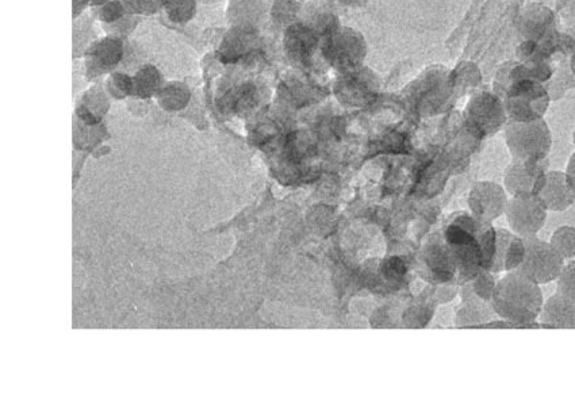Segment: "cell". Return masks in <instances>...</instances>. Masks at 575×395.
I'll use <instances>...</instances> for the list:
<instances>
[{"label": "cell", "mask_w": 575, "mask_h": 395, "mask_svg": "<svg viewBox=\"0 0 575 395\" xmlns=\"http://www.w3.org/2000/svg\"><path fill=\"white\" fill-rule=\"evenodd\" d=\"M557 281V293L575 301V260L563 267Z\"/></svg>", "instance_id": "13"}, {"label": "cell", "mask_w": 575, "mask_h": 395, "mask_svg": "<svg viewBox=\"0 0 575 395\" xmlns=\"http://www.w3.org/2000/svg\"><path fill=\"white\" fill-rule=\"evenodd\" d=\"M508 145L516 160H546L551 149L550 129L543 120L516 122L509 126Z\"/></svg>", "instance_id": "3"}, {"label": "cell", "mask_w": 575, "mask_h": 395, "mask_svg": "<svg viewBox=\"0 0 575 395\" xmlns=\"http://www.w3.org/2000/svg\"><path fill=\"white\" fill-rule=\"evenodd\" d=\"M524 244V260L516 271L538 285L557 281L565 267V259L559 255L557 249L536 236L527 237L524 239Z\"/></svg>", "instance_id": "2"}, {"label": "cell", "mask_w": 575, "mask_h": 395, "mask_svg": "<svg viewBox=\"0 0 575 395\" xmlns=\"http://www.w3.org/2000/svg\"><path fill=\"white\" fill-rule=\"evenodd\" d=\"M383 274L387 279H398L405 275L406 267L404 262L400 259H390L383 264Z\"/></svg>", "instance_id": "15"}, {"label": "cell", "mask_w": 575, "mask_h": 395, "mask_svg": "<svg viewBox=\"0 0 575 395\" xmlns=\"http://www.w3.org/2000/svg\"><path fill=\"white\" fill-rule=\"evenodd\" d=\"M548 107V94L534 80H521L509 95L508 110L516 122L542 120Z\"/></svg>", "instance_id": "5"}, {"label": "cell", "mask_w": 575, "mask_h": 395, "mask_svg": "<svg viewBox=\"0 0 575 395\" xmlns=\"http://www.w3.org/2000/svg\"><path fill=\"white\" fill-rule=\"evenodd\" d=\"M550 244L557 249L559 255L565 260L575 258V228L574 226H561L552 233Z\"/></svg>", "instance_id": "12"}, {"label": "cell", "mask_w": 575, "mask_h": 395, "mask_svg": "<svg viewBox=\"0 0 575 395\" xmlns=\"http://www.w3.org/2000/svg\"><path fill=\"white\" fill-rule=\"evenodd\" d=\"M525 244L523 237L509 230L500 229L496 232V252L490 271H516L523 263Z\"/></svg>", "instance_id": "9"}, {"label": "cell", "mask_w": 575, "mask_h": 395, "mask_svg": "<svg viewBox=\"0 0 575 395\" xmlns=\"http://www.w3.org/2000/svg\"><path fill=\"white\" fill-rule=\"evenodd\" d=\"M547 159L543 161H513L505 172V189L512 197L539 195L547 176Z\"/></svg>", "instance_id": "6"}, {"label": "cell", "mask_w": 575, "mask_h": 395, "mask_svg": "<svg viewBox=\"0 0 575 395\" xmlns=\"http://www.w3.org/2000/svg\"><path fill=\"white\" fill-rule=\"evenodd\" d=\"M548 212L561 213L570 209L575 202V189L566 172L548 171L546 183L540 191Z\"/></svg>", "instance_id": "8"}, {"label": "cell", "mask_w": 575, "mask_h": 395, "mask_svg": "<svg viewBox=\"0 0 575 395\" xmlns=\"http://www.w3.org/2000/svg\"><path fill=\"white\" fill-rule=\"evenodd\" d=\"M539 318L543 327L575 329V301L555 293L544 302Z\"/></svg>", "instance_id": "10"}, {"label": "cell", "mask_w": 575, "mask_h": 395, "mask_svg": "<svg viewBox=\"0 0 575 395\" xmlns=\"http://www.w3.org/2000/svg\"><path fill=\"white\" fill-rule=\"evenodd\" d=\"M505 190L496 183L482 182L471 190L469 205L474 217L490 222L500 217L508 206Z\"/></svg>", "instance_id": "7"}, {"label": "cell", "mask_w": 575, "mask_h": 395, "mask_svg": "<svg viewBox=\"0 0 575 395\" xmlns=\"http://www.w3.org/2000/svg\"><path fill=\"white\" fill-rule=\"evenodd\" d=\"M574 144H575V136H574Z\"/></svg>", "instance_id": "17"}, {"label": "cell", "mask_w": 575, "mask_h": 395, "mask_svg": "<svg viewBox=\"0 0 575 395\" xmlns=\"http://www.w3.org/2000/svg\"><path fill=\"white\" fill-rule=\"evenodd\" d=\"M474 289L475 294H477L479 298L485 299V301L492 299L494 290H496L492 275L481 272V274L478 275L477 281L474 283Z\"/></svg>", "instance_id": "14"}, {"label": "cell", "mask_w": 575, "mask_h": 395, "mask_svg": "<svg viewBox=\"0 0 575 395\" xmlns=\"http://www.w3.org/2000/svg\"><path fill=\"white\" fill-rule=\"evenodd\" d=\"M427 264L429 270L439 282H448L454 278L456 263L448 245L435 244L428 248Z\"/></svg>", "instance_id": "11"}, {"label": "cell", "mask_w": 575, "mask_h": 395, "mask_svg": "<svg viewBox=\"0 0 575 395\" xmlns=\"http://www.w3.org/2000/svg\"><path fill=\"white\" fill-rule=\"evenodd\" d=\"M493 308L511 324L535 325L542 313L544 298L540 285L519 271H511L496 285Z\"/></svg>", "instance_id": "1"}, {"label": "cell", "mask_w": 575, "mask_h": 395, "mask_svg": "<svg viewBox=\"0 0 575 395\" xmlns=\"http://www.w3.org/2000/svg\"><path fill=\"white\" fill-rule=\"evenodd\" d=\"M505 213L513 233L527 239L546 225L548 209L540 195H519L508 202Z\"/></svg>", "instance_id": "4"}, {"label": "cell", "mask_w": 575, "mask_h": 395, "mask_svg": "<svg viewBox=\"0 0 575 395\" xmlns=\"http://www.w3.org/2000/svg\"><path fill=\"white\" fill-rule=\"evenodd\" d=\"M567 176H569L571 183H573L575 189V153L570 157L569 164H567L566 170Z\"/></svg>", "instance_id": "16"}]
</instances>
